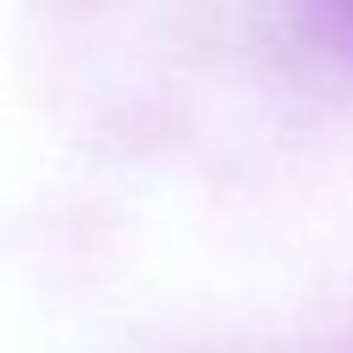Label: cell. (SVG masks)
<instances>
[{"mask_svg":"<svg viewBox=\"0 0 353 353\" xmlns=\"http://www.w3.org/2000/svg\"><path fill=\"white\" fill-rule=\"evenodd\" d=\"M325 11V28L342 39V50H353V0H320Z\"/></svg>","mask_w":353,"mask_h":353,"instance_id":"6da1fadb","label":"cell"}]
</instances>
